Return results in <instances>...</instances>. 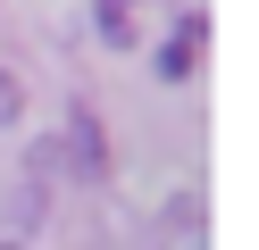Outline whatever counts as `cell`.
<instances>
[{
    "label": "cell",
    "instance_id": "cell-5",
    "mask_svg": "<svg viewBox=\"0 0 259 250\" xmlns=\"http://www.w3.org/2000/svg\"><path fill=\"white\" fill-rule=\"evenodd\" d=\"M17 100H25V92H17V75H9V67H0V125H9V117H17Z\"/></svg>",
    "mask_w": 259,
    "mask_h": 250
},
{
    "label": "cell",
    "instance_id": "cell-3",
    "mask_svg": "<svg viewBox=\"0 0 259 250\" xmlns=\"http://www.w3.org/2000/svg\"><path fill=\"white\" fill-rule=\"evenodd\" d=\"M167 250H201V200H176V209H167Z\"/></svg>",
    "mask_w": 259,
    "mask_h": 250
},
{
    "label": "cell",
    "instance_id": "cell-4",
    "mask_svg": "<svg viewBox=\"0 0 259 250\" xmlns=\"http://www.w3.org/2000/svg\"><path fill=\"white\" fill-rule=\"evenodd\" d=\"M92 17H101L109 42H134V0H92Z\"/></svg>",
    "mask_w": 259,
    "mask_h": 250
},
{
    "label": "cell",
    "instance_id": "cell-2",
    "mask_svg": "<svg viewBox=\"0 0 259 250\" xmlns=\"http://www.w3.org/2000/svg\"><path fill=\"white\" fill-rule=\"evenodd\" d=\"M201 33H209L201 17H184V25H176V42L159 50V75H192V59H201Z\"/></svg>",
    "mask_w": 259,
    "mask_h": 250
},
{
    "label": "cell",
    "instance_id": "cell-1",
    "mask_svg": "<svg viewBox=\"0 0 259 250\" xmlns=\"http://www.w3.org/2000/svg\"><path fill=\"white\" fill-rule=\"evenodd\" d=\"M67 159L84 167V175H101V167H109V142H101V117H92V109L67 117Z\"/></svg>",
    "mask_w": 259,
    "mask_h": 250
}]
</instances>
